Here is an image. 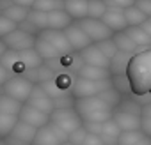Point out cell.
I'll list each match as a JSON object with an SVG mask.
<instances>
[{"mask_svg":"<svg viewBox=\"0 0 151 145\" xmlns=\"http://www.w3.org/2000/svg\"><path fill=\"white\" fill-rule=\"evenodd\" d=\"M139 131L146 138H151V119H142L140 117V127H139Z\"/></svg>","mask_w":151,"mask_h":145,"instance_id":"obj_45","label":"cell"},{"mask_svg":"<svg viewBox=\"0 0 151 145\" xmlns=\"http://www.w3.org/2000/svg\"><path fill=\"white\" fill-rule=\"evenodd\" d=\"M27 21H29L30 25H34L39 32H43V30L48 28L46 13H39V11H32V9H30V13H29V16H27Z\"/></svg>","mask_w":151,"mask_h":145,"instance_id":"obj_36","label":"cell"},{"mask_svg":"<svg viewBox=\"0 0 151 145\" xmlns=\"http://www.w3.org/2000/svg\"><path fill=\"white\" fill-rule=\"evenodd\" d=\"M37 37H41V39H45L57 53H59V57H66V55H71V53H75L73 50H71V46H69V43L66 41V37H64V34L62 32H59V30H43V32H39L37 34Z\"/></svg>","mask_w":151,"mask_h":145,"instance_id":"obj_10","label":"cell"},{"mask_svg":"<svg viewBox=\"0 0 151 145\" xmlns=\"http://www.w3.org/2000/svg\"><path fill=\"white\" fill-rule=\"evenodd\" d=\"M62 11L71 18V21H82L87 18V0H64Z\"/></svg>","mask_w":151,"mask_h":145,"instance_id":"obj_15","label":"cell"},{"mask_svg":"<svg viewBox=\"0 0 151 145\" xmlns=\"http://www.w3.org/2000/svg\"><path fill=\"white\" fill-rule=\"evenodd\" d=\"M18 122H23V124H27V126H30L34 129H41L43 126H46L50 122V117L37 112V110H34L29 104H23L20 113H18Z\"/></svg>","mask_w":151,"mask_h":145,"instance_id":"obj_12","label":"cell"},{"mask_svg":"<svg viewBox=\"0 0 151 145\" xmlns=\"http://www.w3.org/2000/svg\"><path fill=\"white\" fill-rule=\"evenodd\" d=\"M29 13H30V9H27V7L20 6V2H11V4L2 11V16H4V18H7L9 21H13V23L18 27L20 23H23V21L27 20Z\"/></svg>","mask_w":151,"mask_h":145,"instance_id":"obj_20","label":"cell"},{"mask_svg":"<svg viewBox=\"0 0 151 145\" xmlns=\"http://www.w3.org/2000/svg\"><path fill=\"white\" fill-rule=\"evenodd\" d=\"M96 48H98V51L110 62V58L117 53V50H116V44H114V41L112 39H107V41H101V43H98V44H94Z\"/></svg>","mask_w":151,"mask_h":145,"instance_id":"obj_39","label":"cell"},{"mask_svg":"<svg viewBox=\"0 0 151 145\" xmlns=\"http://www.w3.org/2000/svg\"><path fill=\"white\" fill-rule=\"evenodd\" d=\"M86 129L84 127H78V129H75L73 133H69L68 134V143H71V145H82V141H84V138H86Z\"/></svg>","mask_w":151,"mask_h":145,"instance_id":"obj_41","label":"cell"},{"mask_svg":"<svg viewBox=\"0 0 151 145\" xmlns=\"http://www.w3.org/2000/svg\"><path fill=\"white\" fill-rule=\"evenodd\" d=\"M80 60L84 62V65H91V67H101V69H109V60L98 51V48L94 44L87 46L86 50L78 51Z\"/></svg>","mask_w":151,"mask_h":145,"instance_id":"obj_14","label":"cell"},{"mask_svg":"<svg viewBox=\"0 0 151 145\" xmlns=\"http://www.w3.org/2000/svg\"><path fill=\"white\" fill-rule=\"evenodd\" d=\"M0 145H6V141H4V140H0Z\"/></svg>","mask_w":151,"mask_h":145,"instance_id":"obj_55","label":"cell"},{"mask_svg":"<svg viewBox=\"0 0 151 145\" xmlns=\"http://www.w3.org/2000/svg\"><path fill=\"white\" fill-rule=\"evenodd\" d=\"M110 83H112V89L117 90L123 97H128L130 96V85H128L126 75L124 76H112L110 78Z\"/></svg>","mask_w":151,"mask_h":145,"instance_id":"obj_37","label":"cell"},{"mask_svg":"<svg viewBox=\"0 0 151 145\" xmlns=\"http://www.w3.org/2000/svg\"><path fill=\"white\" fill-rule=\"evenodd\" d=\"M53 82L62 92L69 94L71 87L75 85V82H77V76H75L73 72H69V71H60V72H57V75L53 76Z\"/></svg>","mask_w":151,"mask_h":145,"instance_id":"obj_28","label":"cell"},{"mask_svg":"<svg viewBox=\"0 0 151 145\" xmlns=\"http://www.w3.org/2000/svg\"><path fill=\"white\" fill-rule=\"evenodd\" d=\"M77 78L80 80H87V82H105L110 80V72L109 69H101V67H91V65H82L77 72Z\"/></svg>","mask_w":151,"mask_h":145,"instance_id":"obj_19","label":"cell"},{"mask_svg":"<svg viewBox=\"0 0 151 145\" xmlns=\"http://www.w3.org/2000/svg\"><path fill=\"white\" fill-rule=\"evenodd\" d=\"M124 34L132 39V43L139 48V50H149L151 46V37L140 28V27H128L124 30Z\"/></svg>","mask_w":151,"mask_h":145,"instance_id":"obj_24","label":"cell"},{"mask_svg":"<svg viewBox=\"0 0 151 145\" xmlns=\"http://www.w3.org/2000/svg\"><path fill=\"white\" fill-rule=\"evenodd\" d=\"M119 134H121L119 127H117V126L114 124V120L110 119V120H107V122L101 124V131H100V136H98V138L101 140L103 145H116Z\"/></svg>","mask_w":151,"mask_h":145,"instance_id":"obj_22","label":"cell"},{"mask_svg":"<svg viewBox=\"0 0 151 145\" xmlns=\"http://www.w3.org/2000/svg\"><path fill=\"white\" fill-rule=\"evenodd\" d=\"M32 87H34V83H30L27 78H23V76H11L2 85V94L4 96H9L11 99L18 101L22 104H25L27 99L30 97Z\"/></svg>","mask_w":151,"mask_h":145,"instance_id":"obj_3","label":"cell"},{"mask_svg":"<svg viewBox=\"0 0 151 145\" xmlns=\"http://www.w3.org/2000/svg\"><path fill=\"white\" fill-rule=\"evenodd\" d=\"M105 11H107L105 0H87V18L89 20H101Z\"/></svg>","mask_w":151,"mask_h":145,"instance_id":"obj_31","label":"cell"},{"mask_svg":"<svg viewBox=\"0 0 151 145\" xmlns=\"http://www.w3.org/2000/svg\"><path fill=\"white\" fill-rule=\"evenodd\" d=\"M0 65L7 71L11 76H22L23 72H25V67H23L18 53L16 51H11V50H7L2 55V58H0Z\"/></svg>","mask_w":151,"mask_h":145,"instance_id":"obj_16","label":"cell"},{"mask_svg":"<svg viewBox=\"0 0 151 145\" xmlns=\"http://www.w3.org/2000/svg\"><path fill=\"white\" fill-rule=\"evenodd\" d=\"M62 34H64L66 41L69 43V46H71V50H73L75 53H78V51H82V50H86L87 46L93 44V43L89 41V37L86 36V32L80 28V25H78L77 21H73L66 30H62Z\"/></svg>","mask_w":151,"mask_h":145,"instance_id":"obj_9","label":"cell"},{"mask_svg":"<svg viewBox=\"0 0 151 145\" xmlns=\"http://www.w3.org/2000/svg\"><path fill=\"white\" fill-rule=\"evenodd\" d=\"M66 141H68V134L48 122L46 126H43L41 129L36 131L32 145H62Z\"/></svg>","mask_w":151,"mask_h":145,"instance_id":"obj_7","label":"cell"},{"mask_svg":"<svg viewBox=\"0 0 151 145\" xmlns=\"http://www.w3.org/2000/svg\"><path fill=\"white\" fill-rule=\"evenodd\" d=\"M7 51V48H6V44L2 43V39H0V58H2V55Z\"/></svg>","mask_w":151,"mask_h":145,"instance_id":"obj_54","label":"cell"},{"mask_svg":"<svg viewBox=\"0 0 151 145\" xmlns=\"http://www.w3.org/2000/svg\"><path fill=\"white\" fill-rule=\"evenodd\" d=\"M140 108L142 106H147V104H151V96L149 94H142V96H130Z\"/></svg>","mask_w":151,"mask_h":145,"instance_id":"obj_46","label":"cell"},{"mask_svg":"<svg viewBox=\"0 0 151 145\" xmlns=\"http://www.w3.org/2000/svg\"><path fill=\"white\" fill-rule=\"evenodd\" d=\"M57 9H62V0H32V11L48 14Z\"/></svg>","mask_w":151,"mask_h":145,"instance_id":"obj_30","label":"cell"},{"mask_svg":"<svg viewBox=\"0 0 151 145\" xmlns=\"http://www.w3.org/2000/svg\"><path fill=\"white\" fill-rule=\"evenodd\" d=\"M73 110L80 117L82 124H103L112 119L114 108L94 97H84V99H75Z\"/></svg>","mask_w":151,"mask_h":145,"instance_id":"obj_2","label":"cell"},{"mask_svg":"<svg viewBox=\"0 0 151 145\" xmlns=\"http://www.w3.org/2000/svg\"><path fill=\"white\" fill-rule=\"evenodd\" d=\"M46 23H48V30H59V32H62L73 21H71V18L62 9H57V11H52V13L46 14Z\"/></svg>","mask_w":151,"mask_h":145,"instance_id":"obj_21","label":"cell"},{"mask_svg":"<svg viewBox=\"0 0 151 145\" xmlns=\"http://www.w3.org/2000/svg\"><path fill=\"white\" fill-rule=\"evenodd\" d=\"M36 131L37 129H34V127H30V126H27V124H23V122H16V126L13 127V131H11V138H16V140H20V141H23V143H27V145H32V140H34V136H36Z\"/></svg>","mask_w":151,"mask_h":145,"instance_id":"obj_25","label":"cell"},{"mask_svg":"<svg viewBox=\"0 0 151 145\" xmlns=\"http://www.w3.org/2000/svg\"><path fill=\"white\" fill-rule=\"evenodd\" d=\"M75 104V99L71 96H60L57 99H53V108L55 110H71Z\"/></svg>","mask_w":151,"mask_h":145,"instance_id":"obj_40","label":"cell"},{"mask_svg":"<svg viewBox=\"0 0 151 145\" xmlns=\"http://www.w3.org/2000/svg\"><path fill=\"white\" fill-rule=\"evenodd\" d=\"M18 117H11V115H4L0 113V140H4L11 134L13 127L16 126Z\"/></svg>","mask_w":151,"mask_h":145,"instance_id":"obj_34","label":"cell"},{"mask_svg":"<svg viewBox=\"0 0 151 145\" xmlns=\"http://www.w3.org/2000/svg\"><path fill=\"white\" fill-rule=\"evenodd\" d=\"M140 28H142V30H144V32H146L149 37H151V18H147V20H146V21L140 25Z\"/></svg>","mask_w":151,"mask_h":145,"instance_id":"obj_51","label":"cell"},{"mask_svg":"<svg viewBox=\"0 0 151 145\" xmlns=\"http://www.w3.org/2000/svg\"><path fill=\"white\" fill-rule=\"evenodd\" d=\"M112 41H114V44H116V50H117V51H123V53L137 55V53L146 51V50H139L124 32H117V34H114V36H112Z\"/></svg>","mask_w":151,"mask_h":145,"instance_id":"obj_23","label":"cell"},{"mask_svg":"<svg viewBox=\"0 0 151 145\" xmlns=\"http://www.w3.org/2000/svg\"><path fill=\"white\" fill-rule=\"evenodd\" d=\"M34 51L41 57V60L43 62H46V60H52V58H57L59 57V53L45 41V39H41V37H37L36 36V43H34Z\"/></svg>","mask_w":151,"mask_h":145,"instance_id":"obj_26","label":"cell"},{"mask_svg":"<svg viewBox=\"0 0 151 145\" xmlns=\"http://www.w3.org/2000/svg\"><path fill=\"white\" fill-rule=\"evenodd\" d=\"M22 103L11 99L9 96H4V94H0V113H4V115H11V117H18L20 110H22Z\"/></svg>","mask_w":151,"mask_h":145,"instance_id":"obj_29","label":"cell"},{"mask_svg":"<svg viewBox=\"0 0 151 145\" xmlns=\"http://www.w3.org/2000/svg\"><path fill=\"white\" fill-rule=\"evenodd\" d=\"M142 138H144V134H142L140 131H126V133H121V134H119L116 145H135V143L140 141Z\"/></svg>","mask_w":151,"mask_h":145,"instance_id":"obj_38","label":"cell"},{"mask_svg":"<svg viewBox=\"0 0 151 145\" xmlns=\"http://www.w3.org/2000/svg\"><path fill=\"white\" fill-rule=\"evenodd\" d=\"M133 2H135V0H107L105 6H107V7L119 9V11H126V9H130V7H133Z\"/></svg>","mask_w":151,"mask_h":145,"instance_id":"obj_42","label":"cell"},{"mask_svg":"<svg viewBox=\"0 0 151 145\" xmlns=\"http://www.w3.org/2000/svg\"><path fill=\"white\" fill-rule=\"evenodd\" d=\"M133 7L137 11H140L146 18H151V0H135Z\"/></svg>","mask_w":151,"mask_h":145,"instance_id":"obj_43","label":"cell"},{"mask_svg":"<svg viewBox=\"0 0 151 145\" xmlns=\"http://www.w3.org/2000/svg\"><path fill=\"white\" fill-rule=\"evenodd\" d=\"M77 23L80 25V28L86 32V36L89 37V41H91L93 44H98V43H101V41L112 39V36H114L100 20H89V18H86V20L77 21Z\"/></svg>","mask_w":151,"mask_h":145,"instance_id":"obj_8","label":"cell"},{"mask_svg":"<svg viewBox=\"0 0 151 145\" xmlns=\"http://www.w3.org/2000/svg\"><path fill=\"white\" fill-rule=\"evenodd\" d=\"M112 34H117V32H124L128 28L126 25V20H124V13L119 11V9H114V7H107L105 14L101 16L100 20Z\"/></svg>","mask_w":151,"mask_h":145,"instance_id":"obj_13","label":"cell"},{"mask_svg":"<svg viewBox=\"0 0 151 145\" xmlns=\"http://www.w3.org/2000/svg\"><path fill=\"white\" fill-rule=\"evenodd\" d=\"M50 124H53L66 134L82 127V120L73 108L71 110H53V113L50 115Z\"/></svg>","mask_w":151,"mask_h":145,"instance_id":"obj_4","label":"cell"},{"mask_svg":"<svg viewBox=\"0 0 151 145\" xmlns=\"http://www.w3.org/2000/svg\"><path fill=\"white\" fill-rule=\"evenodd\" d=\"M112 120H114V124L119 127L121 133H126V131H139V127H140V117H137V115H130V113H123V112H116V110H114Z\"/></svg>","mask_w":151,"mask_h":145,"instance_id":"obj_17","label":"cell"},{"mask_svg":"<svg viewBox=\"0 0 151 145\" xmlns=\"http://www.w3.org/2000/svg\"><path fill=\"white\" fill-rule=\"evenodd\" d=\"M140 117H142V119H151V104L140 108Z\"/></svg>","mask_w":151,"mask_h":145,"instance_id":"obj_50","label":"cell"},{"mask_svg":"<svg viewBox=\"0 0 151 145\" xmlns=\"http://www.w3.org/2000/svg\"><path fill=\"white\" fill-rule=\"evenodd\" d=\"M62 145H71V143H68V141H66V143H62Z\"/></svg>","mask_w":151,"mask_h":145,"instance_id":"obj_56","label":"cell"},{"mask_svg":"<svg viewBox=\"0 0 151 145\" xmlns=\"http://www.w3.org/2000/svg\"><path fill=\"white\" fill-rule=\"evenodd\" d=\"M2 43L6 44L7 50L20 53V51H25V50H32L34 48L36 36H30V34H27V32H23V30H20L16 27L11 34H7L6 37H2Z\"/></svg>","mask_w":151,"mask_h":145,"instance_id":"obj_6","label":"cell"},{"mask_svg":"<svg viewBox=\"0 0 151 145\" xmlns=\"http://www.w3.org/2000/svg\"><path fill=\"white\" fill-rule=\"evenodd\" d=\"M82 145H103V143H101V140H100L98 136H94V134H86Z\"/></svg>","mask_w":151,"mask_h":145,"instance_id":"obj_48","label":"cell"},{"mask_svg":"<svg viewBox=\"0 0 151 145\" xmlns=\"http://www.w3.org/2000/svg\"><path fill=\"white\" fill-rule=\"evenodd\" d=\"M25 104H29V106H32L34 110H37V112H41V113H45V115H52L53 113V99H50L43 90H41V87L39 85H34L32 87V92H30V97L27 99V103Z\"/></svg>","mask_w":151,"mask_h":145,"instance_id":"obj_11","label":"cell"},{"mask_svg":"<svg viewBox=\"0 0 151 145\" xmlns=\"http://www.w3.org/2000/svg\"><path fill=\"white\" fill-rule=\"evenodd\" d=\"M18 57H20V60H22V64H23L25 71L37 69V67H41V65H43V60H41V57L34 51V48H32V50L20 51V53H18Z\"/></svg>","mask_w":151,"mask_h":145,"instance_id":"obj_27","label":"cell"},{"mask_svg":"<svg viewBox=\"0 0 151 145\" xmlns=\"http://www.w3.org/2000/svg\"><path fill=\"white\" fill-rule=\"evenodd\" d=\"M0 16H2V9H0Z\"/></svg>","mask_w":151,"mask_h":145,"instance_id":"obj_57","label":"cell"},{"mask_svg":"<svg viewBox=\"0 0 151 145\" xmlns=\"http://www.w3.org/2000/svg\"><path fill=\"white\" fill-rule=\"evenodd\" d=\"M100 101H103L105 104H109L110 108H114L116 110V106L119 104V101L123 99V96L117 92V90H114L112 87H109V89H105V90H101L98 96H96Z\"/></svg>","mask_w":151,"mask_h":145,"instance_id":"obj_32","label":"cell"},{"mask_svg":"<svg viewBox=\"0 0 151 145\" xmlns=\"http://www.w3.org/2000/svg\"><path fill=\"white\" fill-rule=\"evenodd\" d=\"M14 28H16V25H14L13 21H9V20L4 18V16H0V39L6 37L7 34H11Z\"/></svg>","mask_w":151,"mask_h":145,"instance_id":"obj_44","label":"cell"},{"mask_svg":"<svg viewBox=\"0 0 151 145\" xmlns=\"http://www.w3.org/2000/svg\"><path fill=\"white\" fill-rule=\"evenodd\" d=\"M124 13V20H126V25L128 27H140L147 18L140 13V11H137L135 7H130V9H126V11H123Z\"/></svg>","mask_w":151,"mask_h":145,"instance_id":"obj_35","label":"cell"},{"mask_svg":"<svg viewBox=\"0 0 151 145\" xmlns=\"http://www.w3.org/2000/svg\"><path fill=\"white\" fill-rule=\"evenodd\" d=\"M112 87L110 80H105V82H87V80H80L77 78L75 85L71 87L69 94L73 99H84V97H94L98 96L101 90Z\"/></svg>","mask_w":151,"mask_h":145,"instance_id":"obj_5","label":"cell"},{"mask_svg":"<svg viewBox=\"0 0 151 145\" xmlns=\"http://www.w3.org/2000/svg\"><path fill=\"white\" fill-rule=\"evenodd\" d=\"M126 80L130 85V96H151V50L132 57L126 69Z\"/></svg>","mask_w":151,"mask_h":145,"instance_id":"obj_1","label":"cell"},{"mask_svg":"<svg viewBox=\"0 0 151 145\" xmlns=\"http://www.w3.org/2000/svg\"><path fill=\"white\" fill-rule=\"evenodd\" d=\"M116 112H123V113H130V115H137L140 117V106L128 96V97H123L119 101V104L116 106Z\"/></svg>","mask_w":151,"mask_h":145,"instance_id":"obj_33","label":"cell"},{"mask_svg":"<svg viewBox=\"0 0 151 145\" xmlns=\"http://www.w3.org/2000/svg\"><path fill=\"white\" fill-rule=\"evenodd\" d=\"M82 127L86 129L87 134H94V136H100V131H101V124H82Z\"/></svg>","mask_w":151,"mask_h":145,"instance_id":"obj_47","label":"cell"},{"mask_svg":"<svg viewBox=\"0 0 151 145\" xmlns=\"http://www.w3.org/2000/svg\"><path fill=\"white\" fill-rule=\"evenodd\" d=\"M9 78H11V75H9V72H7L2 65H0V89H2V85H4Z\"/></svg>","mask_w":151,"mask_h":145,"instance_id":"obj_49","label":"cell"},{"mask_svg":"<svg viewBox=\"0 0 151 145\" xmlns=\"http://www.w3.org/2000/svg\"><path fill=\"white\" fill-rule=\"evenodd\" d=\"M132 57H133V55H130V53L117 51V53L110 58V62H109V72H110V76H124Z\"/></svg>","mask_w":151,"mask_h":145,"instance_id":"obj_18","label":"cell"},{"mask_svg":"<svg viewBox=\"0 0 151 145\" xmlns=\"http://www.w3.org/2000/svg\"><path fill=\"white\" fill-rule=\"evenodd\" d=\"M135 145H151V138H146V136H144V138H142L140 141H137Z\"/></svg>","mask_w":151,"mask_h":145,"instance_id":"obj_53","label":"cell"},{"mask_svg":"<svg viewBox=\"0 0 151 145\" xmlns=\"http://www.w3.org/2000/svg\"><path fill=\"white\" fill-rule=\"evenodd\" d=\"M4 141H6V145H27V143H23V141H20L16 138H11V136L4 138Z\"/></svg>","mask_w":151,"mask_h":145,"instance_id":"obj_52","label":"cell"}]
</instances>
